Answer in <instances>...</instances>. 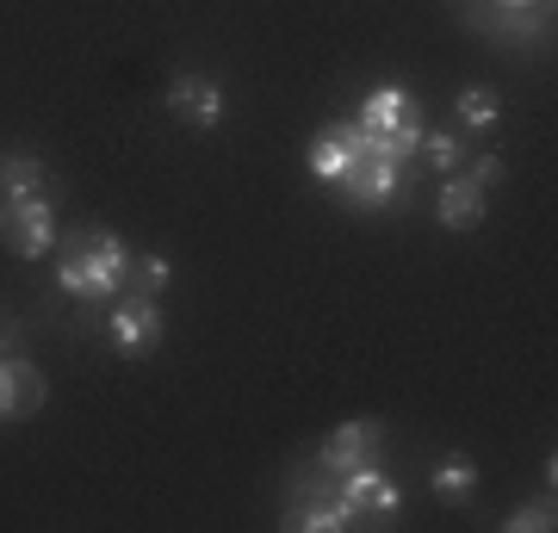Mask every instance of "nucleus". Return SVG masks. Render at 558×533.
<instances>
[{"label":"nucleus","mask_w":558,"mask_h":533,"mask_svg":"<svg viewBox=\"0 0 558 533\" xmlns=\"http://www.w3.org/2000/svg\"><path fill=\"white\" fill-rule=\"evenodd\" d=\"M124 279H131V249H124L112 230H75L57 255V286L81 304H100V298H119Z\"/></svg>","instance_id":"1"},{"label":"nucleus","mask_w":558,"mask_h":533,"mask_svg":"<svg viewBox=\"0 0 558 533\" xmlns=\"http://www.w3.org/2000/svg\"><path fill=\"white\" fill-rule=\"evenodd\" d=\"M379 447H385V422L360 415V422H341V428H329L317 465H323L329 477H348V472H360V465H379Z\"/></svg>","instance_id":"2"},{"label":"nucleus","mask_w":558,"mask_h":533,"mask_svg":"<svg viewBox=\"0 0 558 533\" xmlns=\"http://www.w3.org/2000/svg\"><path fill=\"white\" fill-rule=\"evenodd\" d=\"M0 242L25 261L50 255V249H57V218H50V205H44V198H7V205H0Z\"/></svg>","instance_id":"3"},{"label":"nucleus","mask_w":558,"mask_h":533,"mask_svg":"<svg viewBox=\"0 0 558 533\" xmlns=\"http://www.w3.org/2000/svg\"><path fill=\"white\" fill-rule=\"evenodd\" d=\"M112 348H119L124 360H143V354H156L161 348V304L149 292H131L112 304Z\"/></svg>","instance_id":"4"},{"label":"nucleus","mask_w":558,"mask_h":533,"mask_svg":"<svg viewBox=\"0 0 558 533\" xmlns=\"http://www.w3.org/2000/svg\"><path fill=\"white\" fill-rule=\"evenodd\" d=\"M341 502H348V521H391L403 509V490L379 465H360V472L341 477Z\"/></svg>","instance_id":"5"},{"label":"nucleus","mask_w":558,"mask_h":533,"mask_svg":"<svg viewBox=\"0 0 558 533\" xmlns=\"http://www.w3.org/2000/svg\"><path fill=\"white\" fill-rule=\"evenodd\" d=\"M336 186H341V198H348V205H360V211H379V205H391V198H398V161L366 156V149H360Z\"/></svg>","instance_id":"6"},{"label":"nucleus","mask_w":558,"mask_h":533,"mask_svg":"<svg viewBox=\"0 0 558 533\" xmlns=\"http://www.w3.org/2000/svg\"><path fill=\"white\" fill-rule=\"evenodd\" d=\"M44 397H50V385H44V373L32 366V360L0 354V422H25V415H38Z\"/></svg>","instance_id":"7"},{"label":"nucleus","mask_w":558,"mask_h":533,"mask_svg":"<svg viewBox=\"0 0 558 533\" xmlns=\"http://www.w3.org/2000/svg\"><path fill=\"white\" fill-rule=\"evenodd\" d=\"M168 112L193 131H211L223 119V87L211 75H174L168 81Z\"/></svg>","instance_id":"8"},{"label":"nucleus","mask_w":558,"mask_h":533,"mask_svg":"<svg viewBox=\"0 0 558 533\" xmlns=\"http://www.w3.org/2000/svg\"><path fill=\"white\" fill-rule=\"evenodd\" d=\"M286 528H304V533H341V528H354V521H348V502H341V477H329L317 465V490H311L299 509L286 514Z\"/></svg>","instance_id":"9"},{"label":"nucleus","mask_w":558,"mask_h":533,"mask_svg":"<svg viewBox=\"0 0 558 533\" xmlns=\"http://www.w3.org/2000/svg\"><path fill=\"white\" fill-rule=\"evenodd\" d=\"M360 156V124H329V131H317V143H311V174L329 180L336 186L341 174H348V161Z\"/></svg>","instance_id":"10"},{"label":"nucleus","mask_w":558,"mask_h":533,"mask_svg":"<svg viewBox=\"0 0 558 533\" xmlns=\"http://www.w3.org/2000/svg\"><path fill=\"white\" fill-rule=\"evenodd\" d=\"M484 205H490V198H484V186L478 180H465V174H447V186H440V223H447V230H478L484 223Z\"/></svg>","instance_id":"11"},{"label":"nucleus","mask_w":558,"mask_h":533,"mask_svg":"<svg viewBox=\"0 0 558 533\" xmlns=\"http://www.w3.org/2000/svg\"><path fill=\"white\" fill-rule=\"evenodd\" d=\"M410 106H416V99L403 94V87H373V94H366V106H360V131L385 137V131H398V124L410 119Z\"/></svg>","instance_id":"12"},{"label":"nucleus","mask_w":558,"mask_h":533,"mask_svg":"<svg viewBox=\"0 0 558 533\" xmlns=\"http://www.w3.org/2000/svg\"><path fill=\"white\" fill-rule=\"evenodd\" d=\"M0 193L7 198H44V161L38 156H0Z\"/></svg>","instance_id":"13"},{"label":"nucleus","mask_w":558,"mask_h":533,"mask_svg":"<svg viewBox=\"0 0 558 533\" xmlns=\"http://www.w3.org/2000/svg\"><path fill=\"white\" fill-rule=\"evenodd\" d=\"M435 496H447V502H472L478 496V465L465 453H447L435 465Z\"/></svg>","instance_id":"14"},{"label":"nucleus","mask_w":558,"mask_h":533,"mask_svg":"<svg viewBox=\"0 0 558 533\" xmlns=\"http://www.w3.org/2000/svg\"><path fill=\"white\" fill-rule=\"evenodd\" d=\"M459 119L472 124V131H490V124L502 119V99H497V87H465V94H459Z\"/></svg>","instance_id":"15"},{"label":"nucleus","mask_w":558,"mask_h":533,"mask_svg":"<svg viewBox=\"0 0 558 533\" xmlns=\"http://www.w3.org/2000/svg\"><path fill=\"white\" fill-rule=\"evenodd\" d=\"M416 156L428 161V168H440V174H459V161H465V149H459V137H447V131H422Z\"/></svg>","instance_id":"16"},{"label":"nucleus","mask_w":558,"mask_h":533,"mask_svg":"<svg viewBox=\"0 0 558 533\" xmlns=\"http://www.w3.org/2000/svg\"><path fill=\"white\" fill-rule=\"evenodd\" d=\"M539 528H553V496H546V502H527V509L509 514V533H539Z\"/></svg>","instance_id":"17"},{"label":"nucleus","mask_w":558,"mask_h":533,"mask_svg":"<svg viewBox=\"0 0 558 533\" xmlns=\"http://www.w3.org/2000/svg\"><path fill=\"white\" fill-rule=\"evenodd\" d=\"M131 274H137V292L161 298V286H168V261H161V255H149V261H137Z\"/></svg>","instance_id":"18"},{"label":"nucleus","mask_w":558,"mask_h":533,"mask_svg":"<svg viewBox=\"0 0 558 533\" xmlns=\"http://www.w3.org/2000/svg\"><path fill=\"white\" fill-rule=\"evenodd\" d=\"M465 180H478L484 193H490V186H497V180H502V156H478V161H472V174H465Z\"/></svg>","instance_id":"19"},{"label":"nucleus","mask_w":558,"mask_h":533,"mask_svg":"<svg viewBox=\"0 0 558 533\" xmlns=\"http://www.w3.org/2000/svg\"><path fill=\"white\" fill-rule=\"evenodd\" d=\"M497 7H553V0H497Z\"/></svg>","instance_id":"20"}]
</instances>
